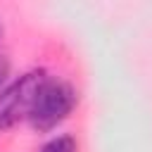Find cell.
I'll return each mask as SVG.
<instances>
[{
    "mask_svg": "<svg viewBox=\"0 0 152 152\" xmlns=\"http://www.w3.org/2000/svg\"><path fill=\"white\" fill-rule=\"evenodd\" d=\"M78 88L59 76H48V81L40 86L36 102L28 112V126L36 133H50L57 126H62L71 112L78 107Z\"/></svg>",
    "mask_w": 152,
    "mask_h": 152,
    "instance_id": "cell-1",
    "label": "cell"
},
{
    "mask_svg": "<svg viewBox=\"0 0 152 152\" xmlns=\"http://www.w3.org/2000/svg\"><path fill=\"white\" fill-rule=\"evenodd\" d=\"M48 69L33 66L10 78V83L0 90V131H10L17 124L28 119V112L36 102L40 86L48 81Z\"/></svg>",
    "mask_w": 152,
    "mask_h": 152,
    "instance_id": "cell-2",
    "label": "cell"
},
{
    "mask_svg": "<svg viewBox=\"0 0 152 152\" xmlns=\"http://www.w3.org/2000/svg\"><path fill=\"white\" fill-rule=\"evenodd\" d=\"M38 152H78V140L71 133H57V135L48 138L38 147Z\"/></svg>",
    "mask_w": 152,
    "mask_h": 152,
    "instance_id": "cell-3",
    "label": "cell"
},
{
    "mask_svg": "<svg viewBox=\"0 0 152 152\" xmlns=\"http://www.w3.org/2000/svg\"><path fill=\"white\" fill-rule=\"evenodd\" d=\"M10 74H12V62L7 55H0V90L10 83Z\"/></svg>",
    "mask_w": 152,
    "mask_h": 152,
    "instance_id": "cell-4",
    "label": "cell"
},
{
    "mask_svg": "<svg viewBox=\"0 0 152 152\" xmlns=\"http://www.w3.org/2000/svg\"><path fill=\"white\" fill-rule=\"evenodd\" d=\"M2 36H5V26H2V19H0V43H2Z\"/></svg>",
    "mask_w": 152,
    "mask_h": 152,
    "instance_id": "cell-5",
    "label": "cell"
}]
</instances>
